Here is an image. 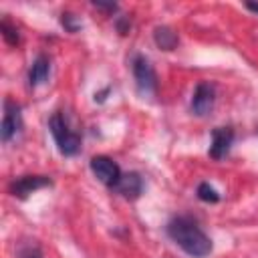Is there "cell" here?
Wrapping results in <instances>:
<instances>
[{
  "instance_id": "6da1fadb",
  "label": "cell",
  "mask_w": 258,
  "mask_h": 258,
  "mask_svg": "<svg viewBox=\"0 0 258 258\" xmlns=\"http://www.w3.org/2000/svg\"><path fill=\"white\" fill-rule=\"evenodd\" d=\"M167 236L191 258H206L214 244L210 236L187 216H175L167 224Z\"/></svg>"
},
{
  "instance_id": "7a4b0ae2",
  "label": "cell",
  "mask_w": 258,
  "mask_h": 258,
  "mask_svg": "<svg viewBox=\"0 0 258 258\" xmlns=\"http://www.w3.org/2000/svg\"><path fill=\"white\" fill-rule=\"evenodd\" d=\"M48 129H50V135H52V139L56 143V149L64 157H73V155H77L81 151L83 139L75 129H71L64 113H60V111L52 113L50 119H48Z\"/></svg>"
},
{
  "instance_id": "3957f363",
  "label": "cell",
  "mask_w": 258,
  "mask_h": 258,
  "mask_svg": "<svg viewBox=\"0 0 258 258\" xmlns=\"http://www.w3.org/2000/svg\"><path fill=\"white\" fill-rule=\"evenodd\" d=\"M131 71H133V79H135L137 91L143 97L155 95V91H157V75H155V69H153L151 60L145 54H135L131 58Z\"/></svg>"
},
{
  "instance_id": "277c9868",
  "label": "cell",
  "mask_w": 258,
  "mask_h": 258,
  "mask_svg": "<svg viewBox=\"0 0 258 258\" xmlns=\"http://www.w3.org/2000/svg\"><path fill=\"white\" fill-rule=\"evenodd\" d=\"M20 131H22L20 105L16 101H12V99H4V115H2V125H0V139L4 143H8Z\"/></svg>"
},
{
  "instance_id": "5b68a950",
  "label": "cell",
  "mask_w": 258,
  "mask_h": 258,
  "mask_svg": "<svg viewBox=\"0 0 258 258\" xmlns=\"http://www.w3.org/2000/svg\"><path fill=\"white\" fill-rule=\"evenodd\" d=\"M214 103H216V89H214V85H210L206 81L198 83L194 93H191V101H189L191 113L198 115V117H206V115L212 113Z\"/></svg>"
},
{
  "instance_id": "8992f818",
  "label": "cell",
  "mask_w": 258,
  "mask_h": 258,
  "mask_svg": "<svg viewBox=\"0 0 258 258\" xmlns=\"http://www.w3.org/2000/svg\"><path fill=\"white\" fill-rule=\"evenodd\" d=\"M50 185H52V179L48 175H22V177H16L14 181H10L8 191H10V196H14L18 200H26L30 194H34L42 187H50Z\"/></svg>"
},
{
  "instance_id": "52a82bcc",
  "label": "cell",
  "mask_w": 258,
  "mask_h": 258,
  "mask_svg": "<svg viewBox=\"0 0 258 258\" xmlns=\"http://www.w3.org/2000/svg\"><path fill=\"white\" fill-rule=\"evenodd\" d=\"M91 171L95 173V177L101 181V183H105L107 187H115V183L119 181V177H121V169H119V165L111 159V157H107V155H95V157H91Z\"/></svg>"
},
{
  "instance_id": "ba28073f",
  "label": "cell",
  "mask_w": 258,
  "mask_h": 258,
  "mask_svg": "<svg viewBox=\"0 0 258 258\" xmlns=\"http://www.w3.org/2000/svg\"><path fill=\"white\" fill-rule=\"evenodd\" d=\"M232 143H234V129L232 127H216L212 131V141H210L208 155L212 159H222V157L228 155Z\"/></svg>"
},
{
  "instance_id": "9c48e42d",
  "label": "cell",
  "mask_w": 258,
  "mask_h": 258,
  "mask_svg": "<svg viewBox=\"0 0 258 258\" xmlns=\"http://www.w3.org/2000/svg\"><path fill=\"white\" fill-rule=\"evenodd\" d=\"M113 191H117L121 198H125V200H129V202H133V200H137V198L141 196V191H143V179H141V175H139L137 171L121 173V177H119V181L115 183Z\"/></svg>"
},
{
  "instance_id": "30bf717a",
  "label": "cell",
  "mask_w": 258,
  "mask_h": 258,
  "mask_svg": "<svg viewBox=\"0 0 258 258\" xmlns=\"http://www.w3.org/2000/svg\"><path fill=\"white\" fill-rule=\"evenodd\" d=\"M50 75V58L46 54H38L32 64H30V71H28V87L30 89H36L38 85L46 83Z\"/></svg>"
},
{
  "instance_id": "8fae6325",
  "label": "cell",
  "mask_w": 258,
  "mask_h": 258,
  "mask_svg": "<svg viewBox=\"0 0 258 258\" xmlns=\"http://www.w3.org/2000/svg\"><path fill=\"white\" fill-rule=\"evenodd\" d=\"M153 40H155V44H157L161 50H173V48L179 44L177 32H175L171 26H165V24L153 28Z\"/></svg>"
},
{
  "instance_id": "7c38bea8",
  "label": "cell",
  "mask_w": 258,
  "mask_h": 258,
  "mask_svg": "<svg viewBox=\"0 0 258 258\" xmlns=\"http://www.w3.org/2000/svg\"><path fill=\"white\" fill-rule=\"evenodd\" d=\"M196 194H198V198H200L202 202H206V204H216V202H220L218 189H216L214 185H210L208 181H202V183L198 185Z\"/></svg>"
},
{
  "instance_id": "4fadbf2b",
  "label": "cell",
  "mask_w": 258,
  "mask_h": 258,
  "mask_svg": "<svg viewBox=\"0 0 258 258\" xmlns=\"http://www.w3.org/2000/svg\"><path fill=\"white\" fill-rule=\"evenodd\" d=\"M0 32H2V38L6 40V44L16 46V44L20 42V32H18V28H16L14 24H10L8 20H2V22H0Z\"/></svg>"
},
{
  "instance_id": "5bb4252c",
  "label": "cell",
  "mask_w": 258,
  "mask_h": 258,
  "mask_svg": "<svg viewBox=\"0 0 258 258\" xmlns=\"http://www.w3.org/2000/svg\"><path fill=\"white\" fill-rule=\"evenodd\" d=\"M60 24L64 26L67 32H79V30L83 28V22H81L79 16L73 14V12H62V14H60Z\"/></svg>"
},
{
  "instance_id": "9a60e30c",
  "label": "cell",
  "mask_w": 258,
  "mask_h": 258,
  "mask_svg": "<svg viewBox=\"0 0 258 258\" xmlns=\"http://www.w3.org/2000/svg\"><path fill=\"white\" fill-rule=\"evenodd\" d=\"M18 258H44V256H42V250L36 244H26L18 250Z\"/></svg>"
},
{
  "instance_id": "2e32d148",
  "label": "cell",
  "mask_w": 258,
  "mask_h": 258,
  "mask_svg": "<svg viewBox=\"0 0 258 258\" xmlns=\"http://www.w3.org/2000/svg\"><path fill=\"white\" fill-rule=\"evenodd\" d=\"M93 6H95L97 10H105V12H111V14L117 12V8H119L115 2H97V0L93 2Z\"/></svg>"
},
{
  "instance_id": "e0dca14e",
  "label": "cell",
  "mask_w": 258,
  "mask_h": 258,
  "mask_svg": "<svg viewBox=\"0 0 258 258\" xmlns=\"http://www.w3.org/2000/svg\"><path fill=\"white\" fill-rule=\"evenodd\" d=\"M129 26H131V24H129L127 18H119V20H117V28H119L121 34H127V32H129Z\"/></svg>"
},
{
  "instance_id": "ac0fdd59",
  "label": "cell",
  "mask_w": 258,
  "mask_h": 258,
  "mask_svg": "<svg viewBox=\"0 0 258 258\" xmlns=\"http://www.w3.org/2000/svg\"><path fill=\"white\" fill-rule=\"evenodd\" d=\"M107 93H109V89H105V91H101V93H95V103H103V101L107 99V97H105Z\"/></svg>"
},
{
  "instance_id": "d6986e66",
  "label": "cell",
  "mask_w": 258,
  "mask_h": 258,
  "mask_svg": "<svg viewBox=\"0 0 258 258\" xmlns=\"http://www.w3.org/2000/svg\"><path fill=\"white\" fill-rule=\"evenodd\" d=\"M244 6H246L248 10H252V12L258 14V2H244Z\"/></svg>"
}]
</instances>
